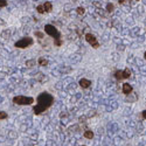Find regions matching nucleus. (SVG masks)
I'll list each match as a JSON object with an SVG mask.
<instances>
[{
  "mask_svg": "<svg viewBox=\"0 0 146 146\" xmlns=\"http://www.w3.org/2000/svg\"><path fill=\"white\" fill-rule=\"evenodd\" d=\"M53 102H54V97L50 94L42 92L41 95H39V97H38V104L34 106L35 115H40L43 111H46L47 109L53 104Z\"/></svg>",
  "mask_w": 146,
  "mask_h": 146,
  "instance_id": "1",
  "label": "nucleus"
},
{
  "mask_svg": "<svg viewBox=\"0 0 146 146\" xmlns=\"http://www.w3.org/2000/svg\"><path fill=\"white\" fill-rule=\"evenodd\" d=\"M34 100L32 97H26V96H15L13 98V103L18 105H31L33 104Z\"/></svg>",
  "mask_w": 146,
  "mask_h": 146,
  "instance_id": "2",
  "label": "nucleus"
},
{
  "mask_svg": "<svg viewBox=\"0 0 146 146\" xmlns=\"http://www.w3.org/2000/svg\"><path fill=\"white\" fill-rule=\"evenodd\" d=\"M44 31H46V33H47L48 35H50L52 38H54L55 41H56V40H60V33H58V31H57L54 26H52V25H46V26H44Z\"/></svg>",
  "mask_w": 146,
  "mask_h": 146,
  "instance_id": "3",
  "label": "nucleus"
},
{
  "mask_svg": "<svg viewBox=\"0 0 146 146\" xmlns=\"http://www.w3.org/2000/svg\"><path fill=\"white\" fill-rule=\"evenodd\" d=\"M32 44H33V39H31V38H23V39L19 40L18 42H15L17 48H27Z\"/></svg>",
  "mask_w": 146,
  "mask_h": 146,
  "instance_id": "4",
  "label": "nucleus"
},
{
  "mask_svg": "<svg viewBox=\"0 0 146 146\" xmlns=\"http://www.w3.org/2000/svg\"><path fill=\"white\" fill-rule=\"evenodd\" d=\"M86 40H87L94 48H98V47H100L98 41H97V39L95 38L92 34H87V35H86Z\"/></svg>",
  "mask_w": 146,
  "mask_h": 146,
  "instance_id": "5",
  "label": "nucleus"
},
{
  "mask_svg": "<svg viewBox=\"0 0 146 146\" xmlns=\"http://www.w3.org/2000/svg\"><path fill=\"white\" fill-rule=\"evenodd\" d=\"M90 84H91V82H90L89 80H87V78H82V80L80 81V86H81L83 89L89 88V87H90Z\"/></svg>",
  "mask_w": 146,
  "mask_h": 146,
  "instance_id": "6",
  "label": "nucleus"
},
{
  "mask_svg": "<svg viewBox=\"0 0 146 146\" xmlns=\"http://www.w3.org/2000/svg\"><path fill=\"white\" fill-rule=\"evenodd\" d=\"M123 92H124L125 95H130V94L132 92V87L130 86L129 83H124V84H123Z\"/></svg>",
  "mask_w": 146,
  "mask_h": 146,
  "instance_id": "7",
  "label": "nucleus"
},
{
  "mask_svg": "<svg viewBox=\"0 0 146 146\" xmlns=\"http://www.w3.org/2000/svg\"><path fill=\"white\" fill-rule=\"evenodd\" d=\"M42 6H43V9H44V13H46V12H47V13H48V12H50V11H52V8H53V5H52L49 1L44 3Z\"/></svg>",
  "mask_w": 146,
  "mask_h": 146,
  "instance_id": "8",
  "label": "nucleus"
},
{
  "mask_svg": "<svg viewBox=\"0 0 146 146\" xmlns=\"http://www.w3.org/2000/svg\"><path fill=\"white\" fill-rule=\"evenodd\" d=\"M84 137H86L87 139H92L94 138V132L90 131V130L86 131V132H84Z\"/></svg>",
  "mask_w": 146,
  "mask_h": 146,
  "instance_id": "9",
  "label": "nucleus"
},
{
  "mask_svg": "<svg viewBox=\"0 0 146 146\" xmlns=\"http://www.w3.org/2000/svg\"><path fill=\"white\" fill-rule=\"evenodd\" d=\"M121 74H123V78H129L131 76V71H130V69H124L121 71Z\"/></svg>",
  "mask_w": 146,
  "mask_h": 146,
  "instance_id": "10",
  "label": "nucleus"
},
{
  "mask_svg": "<svg viewBox=\"0 0 146 146\" xmlns=\"http://www.w3.org/2000/svg\"><path fill=\"white\" fill-rule=\"evenodd\" d=\"M115 76H116L117 80H121V78H123V74H121L120 70H117V71L115 72Z\"/></svg>",
  "mask_w": 146,
  "mask_h": 146,
  "instance_id": "11",
  "label": "nucleus"
},
{
  "mask_svg": "<svg viewBox=\"0 0 146 146\" xmlns=\"http://www.w3.org/2000/svg\"><path fill=\"white\" fill-rule=\"evenodd\" d=\"M39 63H40L41 66H47V64H48V61H47L46 58H40V60H39Z\"/></svg>",
  "mask_w": 146,
  "mask_h": 146,
  "instance_id": "12",
  "label": "nucleus"
},
{
  "mask_svg": "<svg viewBox=\"0 0 146 146\" xmlns=\"http://www.w3.org/2000/svg\"><path fill=\"white\" fill-rule=\"evenodd\" d=\"M8 116H7V113L6 112H4V111H0V120L1 119H6Z\"/></svg>",
  "mask_w": 146,
  "mask_h": 146,
  "instance_id": "13",
  "label": "nucleus"
},
{
  "mask_svg": "<svg viewBox=\"0 0 146 146\" xmlns=\"http://www.w3.org/2000/svg\"><path fill=\"white\" fill-rule=\"evenodd\" d=\"M36 9H38V12H39V13H44V9H43V6L42 5H40V6H38V7H36Z\"/></svg>",
  "mask_w": 146,
  "mask_h": 146,
  "instance_id": "14",
  "label": "nucleus"
},
{
  "mask_svg": "<svg viewBox=\"0 0 146 146\" xmlns=\"http://www.w3.org/2000/svg\"><path fill=\"white\" fill-rule=\"evenodd\" d=\"M7 6V0H0V7H6Z\"/></svg>",
  "mask_w": 146,
  "mask_h": 146,
  "instance_id": "15",
  "label": "nucleus"
},
{
  "mask_svg": "<svg viewBox=\"0 0 146 146\" xmlns=\"http://www.w3.org/2000/svg\"><path fill=\"white\" fill-rule=\"evenodd\" d=\"M77 13H78L80 15L84 14V8H83V7H78V8H77Z\"/></svg>",
  "mask_w": 146,
  "mask_h": 146,
  "instance_id": "16",
  "label": "nucleus"
},
{
  "mask_svg": "<svg viewBox=\"0 0 146 146\" xmlns=\"http://www.w3.org/2000/svg\"><path fill=\"white\" fill-rule=\"evenodd\" d=\"M108 11H109V12H112V11H113V5H112V4H109V5H108Z\"/></svg>",
  "mask_w": 146,
  "mask_h": 146,
  "instance_id": "17",
  "label": "nucleus"
},
{
  "mask_svg": "<svg viewBox=\"0 0 146 146\" xmlns=\"http://www.w3.org/2000/svg\"><path fill=\"white\" fill-rule=\"evenodd\" d=\"M35 35H36V36H38V38H40V39H42V38H43V35H42V33H39V32H36V33H35Z\"/></svg>",
  "mask_w": 146,
  "mask_h": 146,
  "instance_id": "18",
  "label": "nucleus"
},
{
  "mask_svg": "<svg viewBox=\"0 0 146 146\" xmlns=\"http://www.w3.org/2000/svg\"><path fill=\"white\" fill-rule=\"evenodd\" d=\"M141 116H143V118H144V119H146V110H144V111H143Z\"/></svg>",
  "mask_w": 146,
  "mask_h": 146,
  "instance_id": "19",
  "label": "nucleus"
},
{
  "mask_svg": "<svg viewBox=\"0 0 146 146\" xmlns=\"http://www.w3.org/2000/svg\"><path fill=\"white\" fill-rule=\"evenodd\" d=\"M126 1V0H119V4H124Z\"/></svg>",
  "mask_w": 146,
  "mask_h": 146,
  "instance_id": "20",
  "label": "nucleus"
},
{
  "mask_svg": "<svg viewBox=\"0 0 146 146\" xmlns=\"http://www.w3.org/2000/svg\"><path fill=\"white\" fill-rule=\"evenodd\" d=\"M144 57H145V58H146V52H145V54H144Z\"/></svg>",
  "mask_w": 146,
  "mask_h": 146,
  "instance_id": "21",
  "label": "nucleus"
},
{
  "mask_svg": "<svg viewBox=\"0 0 146 146\" xmlns=\"http://www.w3.org/2000/svg\"><path fill=\"white\" fill-rule=\"evenodd\" d=\"M130 1H133V0H130ZM136 1H138V0H136Z\"/></svg>",
  "mask_w": 146,
  "mask_h": 146,
  "instance_id": "22",
  "label": "nucleus"
},
{
  "mask_svg": "<svg viewBox=\"0 0 146 146\" xmlns=\"http://www.w3.org/2000/svg\"><path fill=\"white\" fill-rule=\"evenodd\" d=\"M83 146H84V145H83Z\"/></svg>",
  "mask_w": 146,
  "mask_h": 146,
  "instance_id": "23",
  "label": "nucleus"
}]
</instances>
